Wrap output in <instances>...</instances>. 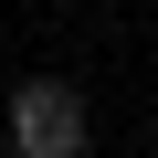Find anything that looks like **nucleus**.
Returning <instances> with one entry per match:
<instances>
[{
	"instance_id": "nucleus-1",
	"label": "nucleus",
	"mask_w": 158,
	"mask_h": 158,
	"mask_svg": "<svg viewBox=\"0 0 158 158\" xmlns=\"http://www.w3.org/2000/svg\"><path fill=\"white\" fill-rule=\"evenodd\" d=\"M0 158H95V106L63 74H21L0 106Z\"/></svg>"
}]
</instances>
